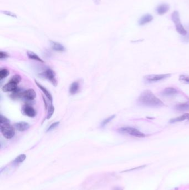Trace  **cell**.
<instances>
[{"instance_id":"cell-11","label":"cell","mask_w":189,"mask_h":190,"mask_svg":"<svg viewBox=\"0 0 189 190\" xmlns=\"http://www.w3.org/2000/svg\"><path fill=\"white\" fill-rule=\"evenodd\" d=\"M22 113L25 115L30 117H34L36 115V112L34 108L28 105H25L23 107Z\"/></svg>"},{"instance_id":"cell-4","label":"cell","mask_w":189,"mask_h":190,"mask_svg":"<svg viewBox=\"0 0 189 190\" xmlns=\"http://www.w3.org/2000/svg\"><path fill=\"white\" fill-rule=\"evenodd\" d=\"M118 131L121 134L129 135L130 136L137 138H144L146 137V135L144 133H143L137 129L131 127L127 126L121 127L119 129Z\"/></svg>"},{"instance_id":"cell-23","label":"cell","mask_w":189,"mask_h":190,"mask_svg":"<svg viewBox=\"0 0 189 190\" xmlns=\"http://www.w3.org/2000/svg\"><path fill=\"white\" fill-rule=\"evenodd\" d=\"M21 80H22V78H21V76L19 75H14L13 76H12L11 78L10 79V81H12L14 83H15L16 84L18 85L21 81Z\"/></svg>"},{"instance_id":"cell-1","label":"cell","mask_w":189,"mask_h":190,"mask_svg":"<svg viewBox=\"0 0 189 190\" xmlns=\"http://www.w3.org/2000/svg\"><path fill=\"white\" fill-rule=\"evenodd\" d=\"M137 102L139 106L147 108H160L165 106L163 102L149 90H145L140 94Z\"/></svg>"},{"instance_id":"cell-20","label":"cell","mask_w":189,"mask_h":190,"mask_svg":"<svg viewBox=\"0 0 189 190\" xmlns=\"http://www.w3.org/2000/svg\"><path fill=\"white\" fill-rule=\"evenodd\" d=\"M26 158V155L25 154H21L20 155L18 156V157H17L14 161H13V163L15 164H21L22 162H23Z\"/></svg>"},{"instance_id":"cell-3","label":"cell","mask_w":189,"mask_h":190,"mask_svg":"<svg viewBox=\"0 0 189 190\" xmlns=\"http://www.w3.org/2000/svg\"><path fill=\"white\" fill-rule=\"evenodd\" d=\"M172 20L175 25L176 30L179 34L181 35L182 36H185L187 35V30L181 22L180 14L178 11H175L172 12Z\"/></svg>"},{"instance_id":"cell-7","label":"cell","mask_w":189,"mask_h":190,"mask_svg":"<svg viewBox=\"0 0 189 190\" xmlns=\"http://www.w3.org/2000/svg\"><path fill=\"white\" fill-rule=\"evenodd\" d=\"M178 90L172 87H166L160 92V95L164 97H171L177 95Z\"/></svg>"},{"instance_id":"cell-21","label":"cell","mask_w":189,"mask_h":190,"mask_svg":"<svg viewBox=\"0 0 189 190\" xmlns=\"http://www.w3.org/2000/svg\"><path fill=\"white\" fill-rule=\"evenodd\" d=\"M179 81L181 82L189 85V75H181L179 76Z\"/></svg>"},{"instance_id":"cell-30","label":"cell","mask_w":189,"mask_h":190,"mask_svg":"<svg viewBox=\"0 0 189 190\" xmlns=\"http://www.w3.org/2000/svg\"><path fill=\"white\" fill-rule=\"evenodd\" d=\"M112 190H123V188L121 187H118V186H116L113 188Z\"/></svg>"},{"instance_id":"cell-22","label":"cell","mask_w":189,"mask_h":190,"mask_svg":"<svg viewBox=\"0 0 189 190\" xmlns=\"http://www.w3.org/2000/svg\"><path fill=\"white\" fill-rule=\"evenodd\" d=\"M9 74V70L6 69H3L0 71V79L2 80L7 77Z\"/></svg>"},{"instance_id":"cell-10","label":"cell","mask_w":189,"mask_h":190,"mask_svg":"<svg viewBox=\"0 0 189 190\" xmlns=\"http://www.w3.org/2000/svg\"><path fill=\"white\" fill-rule=\"evenodd\" d=\"M18 88L17 84L9 81V82L2 87V90L5 92H14Z\"/></svg>"},{"instance_id":"cell-5","label":"cell","mask_w":189,"mask_h":190,"mask_svg":"<svg viewBox=\"0 0 189 190\" xmlns=\"http://www.w3.org/2000/svg\"><path fill=\"white\" fill-rule=\"evenodd\" d=\"M172 75L170 73L159 74V75H149L145 76L143 79L145 83L151 84L163 81L164 80L170 77Z\"/></svg>"},{"instance_id":"cell-31","label":"cell","mask_w":189,"mask_h":190,"mask_svg":"<svg viewBox=\"0 0 189 190\" xmlns=\"http://www.w3.org/2000/svg\"><path fill=\"white\" fill-rule=\"evenodd\" d=\"M188 121H189V120H188Z\"/></svg>"},{"instance_id":"cell-18","label":"cell","mask_w":189,"mask_h":190,"mask_svg":"<svg viewBox=\"0 0 189 190\" xmlns=\"http://www.w3.org/2000/svg\"><path fill=\"white\" fill-rule=\"evenodd\" d=\"M79 85L78 82H73L69 87V93L71 95H75L78 92Z\"/></svg>"},{"instance_id":"cell-2","label":"cell","mask_w":189,"mask_h":190,"mask_svg":"<svg viewBox=\"0 0 189 190\" xmlns=\"http://www.w3.org/2000/svg\"><path fill=\"white\" fill-rule=\"evenodd\" d=\"M0 129L3 136L7 139L13 138L15 135V129L10 124V121L6 117L0 116Z\"/></svg>"},{"instance_id":"cell-25","label":"cell","mask_w":189,"mask_h":190,"mask_svg":"<svg viewBox=\"0 0 189 190\" xmlns=\"http://www.w3.org/2000/svg\"><path fill=\"white\" fill-rule=\"evenodd\" d=\"M115 116H116L115 115H112L111 116L108 117L107 119H105V120L102 122V126H105L106 125H107L108 123H109L111 121H112V120H113V119L115 117Z\"/></svg>"},{"instance_id":"cell-13","label":"cell","mask_w":189,"mask_h":190,"mask_svg":"<svg viewBox=\"0 0 189 190\" xmlns=\"http://www.w3.org/2000/svg\"><path fill=\"white\" fill-rule=\"evenodd\" d=\"M175 110L180 112H185L189 111V101L176 104L174 107Z\"/></svg>"},{"instance_id":"cell-28","label":"cell","mask_w":189,"mask_h":190,"mask_svg":"<svg viewBox=\"0 0 189 190\" xmlns=\"http://www.w3.org/2000/svg\"><path fill=\"white\" fill-rule=\"evenodd\" d=\"M9 55L6 52H3V51H1L0 52V59H6L9 57Z\"/></svg>"},{"instance_id":"cell-26","label":"cell","mask_w":189,"mask_h":190,"mask_svg":"<svg viewBox=\"0 0 189 190\" xmlns=\"http://www.w3.org/2000/svg\"><path fill=\"white\" fill-rule=\"evenodd\" d=\"M187 35L185 36H182V40L184 42L188 43L189 42V26H187Z\"/></svg>"},{"instance_id":"cell-19","label":"cell","mask_w":189,"mask_h":190,"mask_svg":"<svg viewBox=\"0 0 189 190\" xmlns=\"http://www.w3.org/2000/svg\"><path fill=\"white\" fill-rule=\"evenodd\" d=\"M27 56L28 57L31 59V60H33L41 62H43L44 63V61L42 60L37 54H36L34 52H32V51H27Z\"/></svg>"},{"instance_id":"cell-15","label":"cell","mask_w":189,"mask_h":190,"mask_svg":"<svg viewBox=\"0 0 189 190\" xmlns=\"http://www.w3.org/2000/svg\"><path fill=\"white\" fill-rule=\"evenodd\" d=\"M35 83L37 85V86L43 92V94L45 95V96L47 97V98L49 100V101L51 102V103L52 104V101H53V97L52 96L51 94L49 92L48 90H47L46 89V88H45L42 85H41L40 84H39L37 81H35Z\"/></svg>"},{"instance_id":"cell-17","label":"cell","mask_w":189,"mask_h":190,"mask_svg":"<svg viewBox=\"0 0 189 190\" xmlns=\"http://www.w3.org/2000/svg\"><path fill=\"white\" fill-rule=\"evenodd\" d=\"M51 44L52 49L56 51L63 52L65 51V47L60 43L54 42V41H51Z\"/></svg>"},{"instance_id":"cell-29","label":"cell","mask_w":189,"mask_h":190,"mask_svg":"<svg viewBox=\"0 0 189 190\" xmlns=\"http://www.w3.org/2000/svg\"><path fill=\"white\" fill-rule=\"evenodd\" d=\"M4 13L8 15V16H12V17H15L16 18V15H15L13 13H12L11 12H9V11H4Z\"/></svg>"},{"instance_id":"cell-14","label":"cell","mask_w":189,"mask_h":190,"mask_svg":"<svg viewBox=\"0 0 189 190\" xmlns=\"http://www.w3.org/2000/svg\"><path fill=\"white\" fill-rule=\"evenodd\" d=\"M29 127V125L26 122H20L15 124V129L20 132H23L28 130Z\"/></svg>"},{"instance_id":"cell-6","label":"cell","mask_w":189,"mask_h":190,"mask_svg":"<svg viewBox=\"0 0 189 190\" xmlns=\"http://www.w3.org/2000/svg\"><path fill=\"white\" fill-rule=\"evenodd\" d=\"M40 76L50 81L54 86H57V81L56 78L55 72L53 70L51 69H47L42 73H41Z\"/></svg>"},{"instance_id":"cell-24","label":"cell","mask_w":189,"mask_h":190,"mask_svg":"<svg viewBox=\"0 0 189 190\" xmlns=\"http://www.w3.org/2000/svg\"><path fill=\"white\" fill-rule=\"evenodd\" d=\"M54 112V107L52 105V104H51L48 108V113L47 115V119H50L53 115Z\"/></svg>"},{"instance_id":"cell-12","label":"cell","mask_w":189,"mask_h":190,"mask_svg":"<svg viewBox=\"0 0 189 190\" xmlns=\"http://www.w3.org/2000/svg\"><path fill=\"white\" fill-rule=\"evenodd\" d=\"M170 9V6L167 3H163L159 5L156 9V13L159 15H164Z\"/></svg>"},{"instance_id":"cell-9","label":"cell","mask_w":189,"mask_h":190,"mask_svg":"<svg viewBox=\"0 0 189 190\" xmlns=\"http://www.w3.org/2000/svg\"><path fill=\"white\" fill-rule=\"evenodd\" d=\"M154 18L150 14H145L141 16L138 21V24L139 26H144L147 24L150 23Z\"/></svg>"},{"instance_id":"cell-16","label":"cell","mask_w":189,"mask_h":190,"mask_svg":"<svg viewBox=\"0 0 189 190\" xmlns=\"http://www.w3.org/2000/svg\"><path fill=\"white\" fill-rule=\"evenodd\" d=\"M189 119V113H185L182 115L180 116H178L177 117L172 119L170 121H169V122L170 123H176V122L185 121V120H188Z\"/></svg>"},{"instance_id":"cell-8","label":"cell","mask_w":189,"mask_h":190,"mask_svg":"<svg viewBox=\"0 0 189 190\" xmlns=\"http://www.w3.org/2000/svg\"><path fill=\"white\" fill-rule=\"evenodd\" d=\"M36 97V94L34 89H28L22 92V97L26 100H34Z\"/></svg>"},{"instance_id":"cell-27","label":"cell","mask_w":189,"mask_h":190,"mask_svg":"<svg viewBox=\"0 0 189 190\" xmlns=\"http://www.w3.org/2000/svg\"><path fill=\"white\" fill-rule=\"evenodd\" d=\"M59 124H60V122H56L53 123V124H52L49 127V128L47 130V132H48V131H50L51 130L54 129L55 128H56L59 125Z\"/></svg>"}]
</instances>
